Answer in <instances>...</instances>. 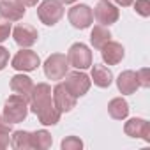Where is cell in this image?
Returning a JSON list of instances; mask_svg holds the SVG:
<instances>
[{
    "label": "cell",
    "mask_w": 150,
    "mask_h": 150,
    "mask_svg": "<svg viewBox=\"0 0 150 150\" xmlns=\"http://www.w3.org/2000/svg\"><path fill=\"white\" fill-rule=\"evenodd\" d=\"M60 146H62V150H81L83 148V141L78 136H67L65 139H62Z\"/></svg>",
    "instance_id": "603a6c76"
},
{
    "label": "cell",
    "mask_w": 150,
    "mask_h": 150,
    "mask_svg": "<svg viewBox=\"0 0 150 150\" xmlns=\"http://www.w3.org/2000/svg\"><path fill=\"white\" fill-rule=\"evenodd\" d=\"M125 51H124V46L120 42H115V41H108L103 48H101V57L104 60V64L108 65H117L122 62Z\"/></svg>",
    "instance_id": "4fadbf2b"
},
{
    "label": "cell",
    "mask_w": 150,
    "mask_h": 150,
    "mask_svg": "<svg viewBox=\"0 0 150 150\" xmlns=\"http://www.w3.org/2000/svg\"><path fill=\"white\" fill-rule=\"evenodd\" d=\"M108 113H110V117L115 118V120H124V118H127V115H129V104H127V101L122 99V97L111 99V101L108 103Z\"/></svg>",
    "instance_id": "ac0fdd59"
},
{
    "label": "cell",
    "mask_w": 150,
    "mask_h": 150,
    "mask_svg": "<svg viewBox=\"0 0 150 150\" xmlns=\"http://www.w3.org/2000/svg\"><path fill=\"white\" fill-rule=\"evenodd\" d=\"M132 6L139 16H143V18L150 16V0H136V2H132Z\"/></svg>",
    "instance_id": "cb8c5ba5"
},
{
    "label": "cell",
    "mask_w": 150,
    "mask_h": 150,
    "mask_svg": "<svg viewBox=\"0 0 150 150\" xmlns=\"http://www.w3.org/2000/svg\"><path fill=\"white\" fill-rule=\"evenodd\" d=\"M11 143V138H9V132L7 131H0V150H6Z\"/></svg>",
    "instance_id": "83f0119b"
},
{
    "label": "cell",
    "mask_w": 150,
    "mask_h": 150,
    "mask_svg": "<svg viewBox=\"0 0 150 150\" xmlns=\"http://www.w3.org/2000/svg\"><path fill=\"white\" fill-rule=\"evenodd\" d=\"M37 16L41 20V23H44L46 27H53L64 16V6L58 0H44L37 7Z\"/></svg>",
    "instance_id": "277c9868"
},
{
    "label": "cell",
    "mask_w": 150,
    "mask_h": 150,
    "mask_svg": "<svg viewBox=\"0 0 150 150\" xmlns=\"http://www.w3.org/2000/svg\"><path fill=\"white\" fill-rule=\"evenodd\" d=\"M136 78H138L139 87H145V88L150 87V71H148L146 67H143V69H139V71L136 72Z\"/></svg>",
    "instance_id": "d4e9b609"
},
{
    "label": "cell",
    "mask_w": 150,
    "mask_h": 150,
    "mask_svg": "<svg viewBox=\"0 0 150 150\" xmlns=\"http://www.w3.org/2000/svg\"><path fill=\"white\" fill-rule=\"evenodd\" d=\"M11 146L16 150H28L30 148V132L27 131H14L11 136Z\"/></svg>",
    "instance_id": "7402d4cb"
},
{
    "label": "cell",
    "mask_w": 150,
    "mask_h": 150,
    "mask_svg": "<svg viewBox=\"0 0 150 150\" xmlns=\"http://www.w3.org/2000/svg\"><path fill=\"white\" fill-rule=\"evenodd\" d=\"M60 111L55 108V104H50L48 108H44L42 111H39L37 113V118H39V122L42 124V125H55L58 120H60Z\"/></svg>",
    "instance_id": "44dd1931"
},
{
    "label": "cell",
    "mask_w": 150,
    "mask_h": 150,
    "mask_svg": "<svg viewBox=\"0 0 150 150\" xmlns=\"http://www.w3.org/2000/svg\"><path fill=\"white\" fill-rule=\"evenodd\" d=\"M58 2H60V4H74L76 0H58Z\"/></svg>",
    "instance_id": "1f68e13d"
},
{
    "label": "cell",
    "mask_w": 150,
    "mask_h": 150,
    "mask_svg": "<svg viewBox=\"0 0 150 150\" xmlns=\"http://www.w3.org/2000/svg\"><path fill=\"white\" fill-rule=\"evenodd\" d=\"M28 103H30V111L32 113H39L44 108H48L50 104H53L51 101V87L48 83H37L34 85L30 96H28Z\"/></svg>",
    "instance_id": "5b68a950"
},
{
    "label": "cell",
    "mask_w": 150,
    "mask_h": 150,
    "mask_svg": "<svg viewBox=\"0 0 150 150\" xmlns=\"http://www.w3.org/2000/svg\"><path fill=\"white\" fill-rule=\"evenodd\" d=\"M94 16H96V20H97L99 25L110 27V25H113V23L118 21L120 13H118L117 6H113L111 2H108V0H99L96 9H94Z\"/></svg>",
    "instance_id": "ba28073f"
},
{
    "label": "cell",
    "mask_w": 150,
    "mask_h": 150,
    "mask_svg": "<svg viewBox=\"0 0 150 150\" xmlns=\"http://www.w3.org/2000/svg\"><path fill=\"white\" fill-rule=\"evenodd\" d=\"M108 41H111L110 30H108L106 27H103V25L94 27V30H92V34H90V42H92V46H94L96 50H101Z\"/></svg>",
    "instance_id": "ffe728a7"
},
{
    "label": "cell",
    "mask_w": 150,
    "mask_h": 150,
    "mask_svg": "<svg viewBox=\"0 0 150 150\" xmlns=\"http://www.w3.org/2000/svg\"><path fill=\"white\" fill-rule=\"evenodd\" d=\"M117 87H118V90H120L122 94H125V96L134 94V92L139 88L136 72H134V71H124V72H120V76L117 78Z\"/></svg>",
    "instance_id": "9a60e30c"
},
{
    "label": "cell",
    "mask_w": 150,
    "mask_h": 150,
    "mask_svg": "<svg viewBox=\"0 0 150 150\" xmlns=\"http://www.w3.org/2000/svg\"><path fill=\"white\" fill-rule=\"evenodd\" d=\"M32 88H34V81H32V78L25 76V74H16V76L11 78V90L14 94H20L28 99Z\"/></svg>",
    "instance_id": "e0dca14e"
},
{
    "label": "cell",
    "mask_w": 150,
    "mask_h": 150,
    "mask_svg": "<svg viewBox=\"0 0 150 150\" xmlns=\"http://www.w3.org/2000/svg\"><path fill=\"white\" fill-rule=\"evenodd\" d=\"M28 115V99L20 96V94H13L6 99L4 104V118L9 124H20L27 118Z\"/></svg>",
    "instance_id": "6da1fadb"
},
{
    "label": "cell",
    "mask_w": 150,
    "mask_h": 150,
    "mask_svg": "<svg viewBox=\"0 0 150 150\" xmlns=\"http://www.w3.org/2000/svg\"><path fill=\"white\" fill-rule=\"evenodd\" d=\"M11 65H13L16 71L30 72V71H35V69L41 65V60H39V57H37L35 51H32V50H21V51H18V53L13 57Z\"/></svg>",
    "instance_id": "9c48e42d"
},
{
    "label": "cell",
    "mask_w": 150,
    "mask_h": 150,
    "mask_svg": "<svg viewBox=\"0 0 150 150\" xmlns=\"http://www.w3.org/2000/svg\"><path fill=\"white\" fill-rule=\"evenodd\" d=\"M67 18H69V23H71L74 28L85 30V28H88V27L92 25V21H94V13H92V9H90L88 6L80 4V6H74V7L69 9Z\"/></svg>",
    "instance_id": "52a82bcc"
},
{
    "label": "cell",
    "mask_w": 150,
    "mask_h": 150,
    "mask_svg": "<svg viewBox=\"0 0 150 150\" xmlns=\"http://www.w3.org/2000/svg\"><path fill=\"white\" fill-rule=\"evenodd\" d=\"M13 39L18 46L21 48H30L37 42L39 39V32L35 27L27 25V23H20L14 30H13Z\"/></svg>",
    "instance_id": "30bf717a"
},
{
    "label": "cell",
    "mask_w": 150,
    "mask_h": 150,
    "mask_svg": "<svg viewBox=\"0 0 150 150\" xmlns=\"http://www.w3.org/2000/svg\"><path fill=\"white\" fill-rule=\"evenodd\" d=\"M51 96H53V104L60 113H69V111H72L74 106H76V97H72L67 92L64 83L55 85V88L51 90Z\"/></svg>",
    "instance_id": "8fae6325"
},
{
    "label": "cell",
    "mask_w": 150,
    "mask_h": 150,
    "mask_svg": "<svg viewBox=\"0 0 150 150\" xmlns=\"http://www.w3.org/2000/svg\"><path fill=\"white\" fill-rule=\"evenodd\" d=\"M90 81H94V85H97L101 88H108L113 83V72L106 65L94 64L92 65V80Z\"/></svg>",
    "instance_id": "2e32d148"
},
{
    "label": "cell",
    "mask_w": 150,
    "mask_h": 150,
    "mask_svg": "<svg viewBox=\"0 0 150 150\" xmlns=\"http://www.w3.org/2000/svg\"><path fill=\"white\" fill-rule=\"evenodd\" d=\"M124 132L129 138H141L143 141L150 143V124L145 118H131L124 125Z\"/></svg>",
    "instance_id": "7c38bea8"
},
{
    "label": "cell",
    "mask_w": 150,
    "mask_h": 150,
    "mask_svg": "<svg viewBox=\"0 0 150 150\" xmlns=\"http://www.w3.org/2000/svg\"><path fill=\"white\" fill-rule=\"evenodd\" d=\"M0 16L7 21H20L25 16V7L16 0H0Z\"/></svg>",
    "instance_id": "5bb4252c"
},
{
    "label": "cell",
    "mask_w": 150,
    "mask_h": 150,
    "mask_svg": "<svg viewBox=\"0 0 150 150\" xmlns=\"http://www.w3.org/2000/svg\"><path fill=\"white\" fill-rule=\"evenodd\" d=\"M13 32L11 23L4 18H0V42H4L6 39H9V34Z\"/></svg>",
    "instance_id": "484cf974"
},
{
    "label": "cell",
    "mask_w": 150,
    "mask_h": 150,
    "mask_svg": "<svg viewBox=\"0 0 150 150\" xmlns=\"http://www.w3.org/2000/svg\"><path fill=\"white\" fill-rule=\"evenodd\" d=\"M67 62L71 67L83 71L92 65V51L83 42H74L67 51Z\"/></svg>",
    "instance_id": "7a4b0ae2"
},
{
    "label": "cell",
    "mask_w": 150,
    "mask_h": 150,
    "mask_svg": "<svg viewBox=\"0 0 150 150\" xmlns=\"http://www.w3.org/2000/svg\"><path fill=\"white\" fill-rule=\"evenodd\" d=\"M7 62H9V51H7L4 46H0V71L6 69Z\"/></svg>",
    "instance_id": "4316f807"
},
{
    "label": "cell",
    "mask_w": 150,
    "mask_h": 150,
    "mask_svg": "<svg viewBox=\"0 0 150 150\" xmlns=\"http://www.w3.org/2000/svg\"><path fill=\"white\" fill-rule=\"evenodd\" d=\"M53 143V138L51 134L46 131V129H41V131H35V132H30V148H35V150H46L50 148Z\"/></svg>",
    "instance_id": "d6986e66"
},
{
    "label": "cell",
    "mask_w": 150,
    "mask_h": 150,
    "mask_svg": "<svg viewBox=\"0 0 150 150\" xmlns=\"http://www.w3.org/2000/svg\"><path fill=\"white\" fill-rule=\"evenodd\" d=\"M0 131H7V132H11V124L0 115Z\"/></svg>",
    "instance_id": "f1b7e54d"
},
{
    "label": "cell",
    "mask_w": 150,
    "mask_h": 150,
    "mask_svg": "<svg viewBox=\"0 0 150 150\" xmlns=\"http://www.w3.org/2000/svg\"><path fill=\"white\" fill-rule=\"evenodd\" d=\"M65 81H64V87L67 88V92L72 96V97H81V96H85L87 92H88V88H90V78L87 76L85 72H80V71H76V72H67L65 74Z\"/></svg>",
    "instance_id": "3957f363"
},
{
    "label": "cell",
    "mask_w": 150,
    "mask_h": 150,
    "mask_svg": "<svg viewBox=\"0 0 150 150\" xmlns=\"http://www.w3.org/2000/svg\"><path fill=\"white\" fill-rule=\"evenodd\" d=\"M67 69H69V62L67 57L62 53H53L44 62V74L48 80H55V81L62 80L67 74Z\"/></svg>",
    "instance_id": "8992f818"
},
{
    "label": "cell",
    "mask_w": 150,
    "mask_h": 150,
    "mask_svg": "<svg viewBox=\"0 0 150 150\" xmlns=\"http://www.w3.org/2000/svg\"><path fill=\"white\" fill-rule=\"evenodd\" d=\"M132 2H134V0H115V4L122 6V7H129V6H132Z\"/></svg>",
    "instance_id": "4dcf8cb0"
},
{
    "label": "cell",
    "mask_w": 150,
    "mask_h": 150,
    "mask_svg": "<svg viewBox=\"0 0 150 150\" xmlns=\"http://www.w3.org/2000/svg\"><path fill=\"white\" fill-rule=\"evenodd\" d=\"M16 2H20L23 7H34V6H37L39 0H16Z\"/></svg>",
    "instance_id": "f546056e"
}]
</instances>
